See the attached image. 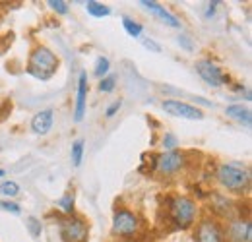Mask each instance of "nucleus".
Instances as JSON below:
<instances>
[{"instance_id":"obj_1","label":"nucleus","mask_w":252,"mask_h":242,"mask_svg":"<svg viewBox=\"0 0 252 242\" xmlns=\"http://www.w3.org/2000/svg\"><path fill=\"white\" fill-rule=\"evenodd\" d=\"M59 66H61V60H59V57L51 49H47V47H35L32 51V55H30V60H28V68L26 70H28V74L33 76L35 80L47 82V80H51L57 74Z\"/></svg>"},{"instance_id":"obj_2","label":"nucleus","mask_w":252,"mask_h":242,"mask_svg":"<svg viewBox=\"0 0 252 242\" xmlns=\"http://www.w3.org/2000/svg\"><path fill=\"white\" fill-rule=\"evenodd\" d=\"M218 181H220V184L225 190L235 192V194H241L251 184V171H249L247 165H243L239 161H229V163L220 165V169H218Z\"/></svg>"},{"instance_id":"obj_3","label":"nucleus","mask_w":252,"mask_h":242,"mask_svg":"<svg viewBox=\"0 0 252 242\" xmlns=\"http://www.w3.org/2000/svg\"><path fill=\"white\" fill-rule=\"evenodd\" d=\"M169 215H171V221L175 223V227L189 229L192 227V223L196 221V215H198L196 202L187 196H177L169 204Z\"/></svg>"},{"instance_id":"obj_4","label":"nucleus","mask_w":252,"mask_h":242,"mask_svg":"<svg viewBox=\"0 0 252 242\" xmlns=\"http://www.w3.org/2000/svg\"><path fill=\"white\" fill-rule=\"evenodd\" d=\"M90 235V227L84 219L76 215H66L61 221V239L63 242H86Z\"/></svg>"},{"instance_id":"obj_5","label":"nucleus","mask_w":252,"mask_h":242,"mask_svg":"<svg viewBox=\"0 0 252 242\" xmlns=\"http://www.w3.org/2000/svg\"><path fill=\"white\" fill-rule=\"evenodd\" d=\"M140 231V219L130 210H117L113 215V233L117 237H134Z\"/></svg>"},{"instance_id":"obj_6","label":"nucleus","mask_w":252,"mask_h":242,"mask_svg":"<svg viewBox=\"0 0 252 242\" xmlns=\"http://www.w3.org/2000/svg\"><path fill=\"white\" fill-rule=\"evenodd\" d=\"M196 72L210 88H221L229 82V78L223 74V70L210 59H202V60L196 62Z\"/></svg>"},{"instance_id":"obj_7","label":"nucleus","mask_w":252,"mask_h":242,"mask_svg":"<svg viewBox=\"0 0 252 242\" xmlns=\"http://www.w3.org/2000/svg\"><path fill=\"white\" fill-rule=\"evenodd\" d=\"M163 111L171 117H177V119H187V121H202L204 119V113L196 107H192L189 103H183L179 99H167L163 101Z\"/></svg>"},{"instance_id":"obj_8","label":"nucleus","mask_w":252,"mask_h":242,"mask_svg":"<svg viewBox=\"0 0 252 242\" xmlns=\"http://www.w3.org/2000/svg\"><path fill=\"white\" fill-rule=\"evenodd\" d=\"M196 242H227L225 233L216 219H202L194 233Z\"/></svg>"},{"instance_id":"obj_9","label":"nucleus","mask_w":252,"mask_h":242,"mask_svg":"<svg viewBox=\"0 0 252 242\" xmlns=\"http://www.w3.org/2000/svg\"><path fill=\"white\" fill-rule=\"evenodd\" d=\"M185 167V155L179 151H163L156 159V169L161 175H175Z\"/></svg>"},{"instance_id":"obj_10","label":"nucleus","mask_w":252,"mask_h":242,"mask_svg":"<svg viewBox=\"0 0 252 242\" xmlns=\"http://www.w3.org/2000/svg\"><path fill=\"white\" fill-rule=\"evenodd\" d=\"M86 105H88V74L80 72L78 78V93H76V107H74V121L80 122L86 115Z\"/></svg>"},{"instance_id":"obj_11","label":"nucleus","mask_w":252,"mask_h":242,"mask_svg":"<svg viewBox=\"0 0 252 242\" xmlns=\"http://www.w3.org/2000/svg\"><path fill=\"white\" fill-rule=\"evenodd\" d=\"M227 237L231 242H251L252 237V225L249 219H237L229 225ZM225 237V239H227Z\"/></svg>"},{"instance_id":"obj_12","label":"nucleus","mask_w":252,"mask_h":242,"mask_svg":"<svg viewBox=\"0 0 252 242\" xmlns=\"http://www.w3.org/2000/svg\"><path fill=\"white\" fill-rule=\"evenodd\" d=\"M148 12H152L156 18H159L163 24H167L169 28H181V22H179V18L177 16H173L169 10H165L161 4H158V2H152V0H142L140 2Z\"/></svg>"},{"instance_id":"obj_13","label":"nucleus","mask_w":252,"mask_h":242,"mask_svg":"<svg viewBox=\"0 0 252 242\" xmlns=\"http://www.w3.org/2000/svg\"><path fill=\"white\" fill-rule=\"evenodd\" d=\"M53 122H55V113L51 109H45V111H39L35 117L32 119V130L39 136H45L51 132L53 128Z\"/></svg>"},{"instance_id":"obj_14","label":"nucleus","mask_w":252,"mask_h":242,"mask_svg":"<svg viewBox=\"0 0 252 242\" xmlns=\"http://www.w3.org/2000/svg\"><path fill=\"white\" fill-rule=\"evenodd\" d=\"M225 113H227V117H229V119L241 122V124H245V126H251L252 115L247 107H243V105H229Z\"/></svg>"},{"instance_id":"obj_15","label":"nucleus","mask_w":252,"mask_h":242,"mask_svg":"<svg viewBox=\"0 0 252 242\" xmlns=\"http://www.w3.org/2000/svg\"><path fill=\"white\" fill-rule=\"evenodd\" d=\"M86 10H88V14L90 16H94V18H107L109 14H111V8L109 6H105V4H101V2H86Z\"/></svg>"},{"instance_id":"obj_16","label":"nucleus","mask_w":252,"mask_h":242,"mask_svg":"<svg viewBox=\"0 0 252 242\" xmlns=\"http://www.w3.org/2000/svg\"><path fill=\"white\" fill-rule=\"evenodd\" d=\"M70 157H72V165H74V167H80V165H82V159H84V142H82V140H76V142L72 144Z\"/></svg>"},{"instance_id":"obj_17","label":"nucleus","mask_w":252,"mask_h":242,"mask_svg":"<svg viewBox=\"0 0 252 242\" xmlns=\"http://www.w3.org/2000/svg\"><path fill=\"white\" fill-rule=\"evenodd\" d=\"M57 206H59L66 215H74V194H72V192L64 194L63 198H59Z\"/></svg>"},{"instance_id":"obj_18","label":"nucleus","mask_w":252,"mask_h":242,"mask_svg":"<svg viewBox=\"0 0 252 242\" xmlns=\"http://www.w3.org/2000/svg\"><path fill=\"white\" fill-rule=\"evenodd\" d=\"M0 194H2V196H8V198H14V196L20 194V184L14 181L0 182Z\"/></svg>"},{"instance_id":"obj_19","label":"nucleus","mask_w":252,"mask_h":242,"mask_svg":"<svg viewBox=\"0 0 252 242\" xmlns=\"http://www.w3.org/2000/svg\"><path fill=\"white\" fill-rule=\"evenodd\" d=\"M109 70H111V62H109L107 57H99V59L95 60L94 72H95V76H97V78H101V80H103V78L109 74Z\"/></svg>"},{"instance_id":"obj_20","label":"nucleus","mask_w":252,"mask_h":242,"mask_svg":"<svg viewBox=\"0 0 252 242\" xmlns=\"http://www.w3.org/2000/svg\"><path fill=\"white\" fill-rule=\"evenodd\" d=\"M123 28H125L126 33H128L130 37H140L142 31H144V28H142L138 22H134V20H130V18H123Z\"/></svg>"},{"instance_id":"obj_21","label":"nucleus","mask_w":252,"mask_h":242,"mask_svg":"<svg viewBox=\"0 0 252 242\" xmlns=\"http://www.w3.org/2000/svg\"><path fill=\"white\" fill-rule=\"evenodd\" d=\"M161 144H163V148H165V151H175V150H177V146H179V140H177V136H175V134H171V132H167V134L163 136V140H161Z\"/></svg>"},{"instance_id":"obj_22","label":"nucleus","mask_w":252,"mask_h":242,"mask_svg":"<svg viewBox=\"0 0 252 242\" xmlns=\"http://www.w3.org/2000/svg\"><path fill=\"white\" fill-rule=\"evenodd\" d=\"M115 88H117V78L115 76H107L99 82V91H103V93H111Z\"/></svg>"},{"instance_id":"obj_23","label":"nucleus","mask_w":252,"mask_h":242,"mask_svg":"<svg viewBox=\"0 0 252 242\" xmlns=\"http://www.w3.org/2000/svg\"><path fill=\"white\" fill-rule=\"evenodd\" d=\"M28 229H30L32 237H35V239H37V237L41 235V229H43V227H41V223H39L35 217H30V219H28Z\"/></svg>"},{"instance_id":"obj_24","label":"nucleus","mask_w":252,"mask_h":242,"mask_svg":"<svg viewBox=\"0 0 252 242\" xmlns=\"http://www.w3.org/2000/svg\"><path fill=\"white\" fill-rule=\"evenodd\" d=\"M55 12H59V14H68V4L64 2V0H49L47 2Z\"/></svg>"},{"instance_id":"obj_25","label":"nucleus","mask_w":252,"mask_h":242,"mask_svg":"<svg viewBox=\"0 0 252 242\" xmlns=\"http://www.w3.org/2000/svg\"><path fill=\"white\" fill-rule=\"evenodd\" d=\"M121 107H123V101H115V103H111V105L107 107V111H105V117H107V119H113V117L121 111Z\"/></svg>"},{"instance_id":"obj_26","label":"nucleus","mask_w":252,"mask_h":242,"mask_svg":"<svg viewBox=\"0 0 252 242\" xmlns=\"http://www.w3.org/2000/svg\"><path fill=\"white\" fill-rule=\"evenodd\" d=\"M177 43L185 49V51H189V53H192L194 51V43L190 41V37L189 35H179V39H177Z\"/></svg>"},{"instance_id":"obj_27","label":"nucleus","mask_w":252,"mask_h":242,"mask_svg":"<svg viewBox=\"0 0 252 242\" xmlns=\"http://www.w3.org/2000/svg\"><path fill=\"white\" fill-rule=\"evenodd\" d=\"M0 208H2V210H6V212L14 213V215H20V213H22L20 206H18V204H14V202H0Z\"/></svg>"},{"instance_id":"obj_28","label":"nucleus","mask_w":252,"mask_h":242,"mask_svg":"<svg viewBox=\"0 0 252 242\" xmlns=\"http://www.w3.org/2000/svg\"><path fill=\"white\" fill-rule=\"evenodd\" d=\"M144 47L150 49V51H154V53H161V47H159L154 39H144Z\"/></svg>"},{"instance_id":"obj_29","label":"nucleus","mask_w":252,"mask_h":242,"mask_svg":"<svg viewBox=\"0 0 252 242\" xmlns=\"http://www.w3.org/2000/svg\"><path fill=\"white\" fill-rule=\"evenodd\" d=\"M220 6V2H210L208 4V10H206V18H210V16H214L216 14V8Z\"/></svg>"},{"instance_id":"obj_30","label":"nucleus","mask_w":252,"mask_h":242,"mask_svg":"<svg viewBox=\"0 0 252 242\" xmlns=\"http://www.w3.org/2000/svg\"><path fill=\"white\" fill-rule=\"evenodd\" d=\"M4 175H6V171H4V169H0V177H4Z\"/></svg>"}]
</instances>
